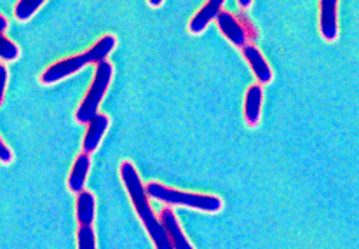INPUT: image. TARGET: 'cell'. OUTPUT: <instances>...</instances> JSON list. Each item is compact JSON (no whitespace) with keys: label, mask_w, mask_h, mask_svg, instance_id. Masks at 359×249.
Returning a JSON list of instances; mask_svg holds the SVG:
<instances>
[{"label":"cell","mask_w":359,"mask_h":249,"mask_svg":"<svg viewBox=\"0 0 359 249\" xmlns=\"http://www.w3.org/2000/svg\"><path fill=\"white\" fill-rule=\"evenodd\" d=\"M222 7H224V0H210V2L204 4V6L199 9V13L190 20L189 23L190 34L194 35L203 34L211 21L218 20V16L222 14Z\"/></svg>","instance_id":"ba28073f"},{"label":"cell","mask_w":359,"mask_h":249,"mask_svg":"<svg viewBox=\"0 0 359 249\" xmlns=\"http://www.w3.org/2000/svg\"><path fill=\"white\" fill-rule=\"evenodd\" d=\"M112 77L114 67L109 61H103V63H100L96 67L95 81H93L91 88H89L88 95L84 96L82 103L79 105L77 112H75V119H77L79 124H89L98 115V107L102 103L105 93L109 91Z\"/></svg>","instance_id":"3957f363"},{"label":"cell","mask_w":359,"mask_h":249,"mask_svg":"<svg viewBox=\"0 0 359 249\" xmlns=\"http://www.w3.org/2000/svg\"><path fill=\"white\" fill-rule=\"evenodd\" d=\"M161 222H163L164 229H166L168 236H170L175 249H194L192 244H190L189 239H187L185 234H183L177 216H175V213L171 211L170 208L163 209V213H161Z\"/></svg>","instance_id":"30bf717a"},{"label":"cell","mask_w":359,"mask_h":249,"mask_svg":"<svg viewBox=\"0 0 359 249\" xmlns=\"http://www.w3.org/2000/svg\"><path fill=\"white\" fill-rule=\"evenodd\" d=\"M6 86H7V68L0 67V95L4 96V93H6Z\"/></svg>","instance_id":"d6986e66"},{"label":"cell","mask_w":359,"mask_h":249,"mask_svg":"<svg viewBox=\"0 0 359 249\" xmlns=\"http://www.w3.org/2000/svg\"><path fill=\"white\" fill-rule=\"evenodd\" d=\"M217 21H218V27H220L222 34H224L225 39H227V41H231L236 48L244 49L246 46H250L248 44V41H250V35H248L246 28L243 27V23H241L234 14L222 11V14L218 16Z\"/></svg>","instance_id":"5b68a950"},{"label":"cell","mask_w":359,"mask_h":249,"mask_svg":"<svg viewBox=\"0 0 359 249\" xmlns=\"http://www.w3.org/2000/svg\"><path fill=\"white\" fill-rule=\"evenodd\" d=\"M7 30V20L4 16H0V32H6Z\"/></svg>","instance_id":"44dd1931"},{"label":"cell","mask_w":359,"mask_h":249,"mask_svg":"<svg viewBox=\"0 0 359 249\" xmlns=\"http://www.w3.org/2000/svg\"><path fill=\"white\" fill-rule=\"evenodd\" d=\"M116 44H117V41L114 35H110V34L103 35V37L100 39V41L96 42L91 49L86 51L84 53L86 60H88V63H95L96 67H98L100 63L107 61V56L112 53L114 48H116Z\"/></svg>","instance_id":"5bb4252c"},{"label":"cell","mask_w":359,"mask_h":249,"mask_svg":"<svg viewBox=\"0 0 359 249\" xmlns=\"http://www.w3.org/2000/svg\"><path fill=\"white\" fill-rule=\"evenodd\" d=\"M163 0H149V6H152V7H161L163 6Z\"/></svg>","instance_id":"7402d4cb"},{"label":"cell","mask_w":359,"mask_h":249,"mask_svg":"<svg viewBox=\"0 0 359 249\" xmlns=\"http://www.w3.org/2000/svg\"><path fill=\"white\" fill-rule=\"evenodd\" d=\"M86 65H88V60H86L84 54H77V56L67 58V60H60L56 61L55 65H51L49 68H46L44 74L41 75V82L46 86L56 84V82L77 74V72L82 70Z\"/></svg>","instance_id":"277c9868"},{"label":"cell","mask_w":359,"mask_h":249,"mask_svg":"<svg viewBox=\"0 0 359 249\" xmlns=\"http://www.w3.org/2000/svg\"><path fill=\"white\" fill-rule=\"evenodd\" d=\"M89 168H91V155L89 154H81L74 162V168H72L70 176H68V190L74 194L84 192L86 178H88Z\"/></svg>","instance_id":"8fae6325"},{"label":"cell","mask_w":359,"mask_h":249,"mask_svg":"<svg viewBox=\"0 0 359 249\" xmlns=\"http://www.w3.org/2000/svg\"><path fill=\"white\" fill-rule=\"evenodd\" d=\"M262 101H264V91L260 84H255L248 89L246 98H244V119L248 126H257L262 117Z\"/></svg>","instance_id":"7c38bea8"},{"label":"cell","mask_w":359,"mask_h":249,"mask_svg":"<svg viewBox=\"0 0 359 249\" xmlns=\"http://www.w3.org/2000/svg\"><path fill=\"white\" fill-rule=\"evenodd\" d=\"M147 194H149V197H152V199L166 202V204L185 206V208H192L203 213H218L222 209V206H224V202H222L220 197L217 196L183 192V190L170 189V187H164L156 182L147 185Z\"/></svg>","instance_id":"7a4b0ae2"},{"label":"cell","mask_w":359,"mask_h":249,"mask_svg":"<svg viewBox=\"0 0 359 249\" xmlns=\"http://www.w3.org/2000/svg\"><path fill=\"white\" fill-rule=\"evenodd\" d=\"M121 178L124 182L126 190H128L129 199H131L133 206H135L136 213H138L140 220H142L143 227L149 232L156 249H175L166 229H164L163 222L154 215L152 208H150L149 201H147L149 194H147V189L143 187L142 180H140L138 171H136L131 162H122Z\"/></svg>","instance_id":"6da1fadb"},{"label":"cell","mask_w":359,"mask_h":249,"mask_svg":"<svg viewBox=\"0 0 359 249\" xmlns=\"http://www.w3.org/2000/svg\"><path fill=\"white\" fill-rule=\"evenodd\" d=\"M96 215V199L91 192H81L75 204V216L79 225H93Z\"/></svg>","instance_id":"4fadbf2b"},{"label":"cell","mask_w":359,"mask_h":249,"mask_svg":"<svg viewBox=\"0 0 359 249\" xmlns=\"http://www.w3.org/2000/svg\"><path fill=\"white\" fill-rule=\"evenodd\" d=\"M337 9L339 2L337 0H323L319 4L321 18H319V30L325 41L333 42L339 37V21H337Z\"/></svg>","instance_id":"8992f818"},{"label":"cell","mask_w":359,"mask_h":249,"mask_svg":"<svg viewBox=\"0 0 359 249\" xmlns=\"http://www.w3.org/2000/svg\"><path fill=\"white\" fill-rule=\"evenodd\" d=\"M20 56V49L13 44L7 37H2V44H0V58L2 61H14Z\"/></svg>","instance_id":"e0dca14e"},{"label":"cell","mask_w":359,"mask_h":249,"mask_svg":"<svg viewBox=\"0 0 359 249\" xmlns=\"http://www.w3.org/2000/svg\"><path fill=\"white\" fill-rule=\"evenodd\" d=\"M251 0H239V7L241 9H248V7H251Z\"/></svg>","instance_id":"ffe728a7"},{"label":"cell","mask_w":359,"mask_h":249,"mask_svg":"<svg viewBox=\"0 0 359 249\" xmlns=\"http://www.w3.org/2000/svg\"><path fill=\"white\" fill-rule=\"evenodd\" d=\"M0 161H2V164H11L13 162V152L4 142H0Z\"/></svg>","instance_id":"ac0fdd59"},{"label":"cell","mask_w":359,"mask_h":249,"mask_svg":"<svg viewBox=\"0 0 359 249\" xmlns=\"http://www.w3.org/2000/svg\"><path fill=\"white\" fill-rule=\"evenodd\" d=\"M110 119L105 114H98L91 122L88 124V131H86L84 142H82V154H89L96 152V149L102 143L103 136L109 131Z\"/></svg>","instance_id":"52a82bcc"},{"label":"cell","mask_w":359,"mask_h":249,"mask_svg":"<svg viewBox=\"0 0 359 249\" xmlns=\"http://www.w3.org/2000/svg\"><path fill=\"white\" fill-rule=\"evenodd\" d=\"M42 6H44L42 0H34V2L23 0V2H18L16 7H14V16H16L18 21H28Z\"/></svg>","instance_id":"9a60e30c"},{"label":"cell","mask_w":359,"mask_h":249,"mask_svg":"<svg viewBox=\"0 0 359 249\" xmlns=\"http://www.w3.org/2000/svg\"><path fill=\"white\" fill-rule=\"evenodd\" d=\"M243 56L244 60L250 63L251 70H253V75L257 77L258 84H269V82L272 81V68L269 67V63L265 61L264 54L258 51V48H255V46H246V48L243 49Z\"/></svg>","instance_id":"9c48e42d"},{"label":"cell","mask_w":359,"mask_h":249,"mask_svg":"<svg viewBox=\"0 0 359 249\" xmlns=\"http://www.w3.org/2000/svg\"><path fill=\"white\" fill-rule=\"evenodd\" d=\"M77 249H96V236L93 225H81L77 230Z\"/></svg>","instance_id":"2e32d148"}]
</instances>
